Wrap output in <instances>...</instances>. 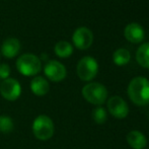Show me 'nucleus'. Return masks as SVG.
<instances>
[{"instance_id": "nucleus-5", "label": "nucleus", "mask_w": 149, "mask_h": 149, "mask_svg": "<svg viewBox=\"0 0 149 149\" xmlns=\"http://www.w3.org/2000/svg\"><path fill=\"white\" fill-rule=\"evenodd\" d=\"M77 75L83 81H90L96 76L98 71V64L97 61L94 58L86 56L83 57L82 59L77 64Z\"/></svg>"}, {"instance_id": "nucleus-4", "label": "nucleus", "mask_w": 149, "mask_h": 149, "mask_svg": "<svg viewBox=\"0 0 149 149\" xmlns=\"http://www.w3.org/2000/svg\"><path fill=\"white\" fill-rule=\"evenodd\" d=\"M16 68L26 76L37 75L42 69V61L38 56L31 53H26L19 56L16 61Z\"/></svg>"}, {"instance_id": "nucleus-7", "label": "nucleus", "mask_w": 149, "mask_h": 149, "mask_svg": "<svg viewBox=\"0 0 149 149\" xmlns=\"http://www.w3.org/2000/svg\"><path fill=\"white\" fill-rule=\"evenodd\" d=\"M44 72H45L46 76L54 82L62 81L67 75V70L65 66L59 61L56 60L48 61L47 64L44 67Z\"/></svg>"}, {"instance_id": "nucleus-11", "label": "nucleus", "mask_w": 149, "mask_h": 149, "mask_svg": "<svg viewBox=\"0 0 149 149\" xmlns=\"http://www.w3.org/2000/svg\"><path fill=\"white\" fill-rule=\"evenodd\" d=\"M20 42L16 38H8L2 43L1 53L6 58H13L19 53Z\"/></svg>"}, {"instance_id": "nucleus-8", "label": "nucleus", "mask_w": 149, "mask_h": 149, "mask_svg": "<svg viewBox=\"0 0 149 149\" xmlns=\"http://www.w3.org/2000/svg\"><path fill=\"white\" fill-rule=\"evenodd\" d=\"M108 111L114 118L125 119L129 114V108L125 100L118 95L112 96L108 100Z\"/></svg>"}, {"instance_id": "nucleus-10", "label": "nucleus", "mask_w": 149, "mask_h": 149, "mask_svg": "<svg viewBox=\"0 0 149 149\" xmlns=\"http://www.w3.org/2000/svg\"><path fill=\"white\" fill-rule=\"evenodd\" d=\"M124 36L131 43H140L144 39V30L137 22H131L125 28Z\"/></svg>"}, {"instance_id": "nucleus-16", "label": "nucleus", "mask_w": 149, "mask_h": 149, "mask_svg": "<svg viewBox=\"0 0 149 149\" xmlns=\"http://www.w3.org/2000/svg\"><path fill=\"white\" fill-rule=\"evenodd\" d=\"M130 59H131V54L127 49H124V48L116 50L114 55H113L114 63L116 65H118V66L126 65L127 63H129Z\"/></svg>"}, {"instance_id": "nucleus-2", "label": "nucleus", "mask_w": 149, "mask_h": 149, "mask_svg": "<svg viewBox=\"0 0 149 149\" xmlns=\"http://www.w3.org/2000/svg\"><path fill=\"white\" fill-rule=\"evenodd\" d=\"M82 95L86 102L95 106H102L108 98V90L106 86L98 82H90L82 88Z\"/></svg>"}, {"instance_id": "nucleus-9", "label": "nucleus", "mask_w": 149, "mask_h": 149, "mask_svg": "<svg viewBox=\"0 0 149 149\" xmlns=\"http://www.w3.org/2000/svg\"><path fill=\"white\" fill-rule=\"evenodd\" d=\"M74 46L80 50H86L91 46L93 42V33L88 28L81 26L75 30L72 36Z\"/></svg>"}, {"instance_id": "nucleus-17", "label": "nucleus", "mask_w": 149, "mask_h": 149, "mask_svg": "<svg viewBox=\"0 0 149 149\" xmlns=\"http://www.w3.org/2000/svg\"><path fill=\"white\" fill-rule=\"evenodd\" d=\"M13 129L14 124L10 117L6 116V115L0 116V133L9 134L13 131Z\"/></svg>"}, {"instance_id": "nucleus-6", "label": "nucleus", "mask_w": 149, "mask_h": 149, "mask_svg": "<svg viewBox=\"0 0 149 149\" xmlns=\"http://www.w3.org/2000/svg\"><path fill=\"white\" fill-rule=\"evenodd\" d=\"M0 93L6 100L14 102L20 96L22 86L14 78H7L0 84Z\"/></svg>"}, {"instance_id": "nucleus-1", "label": "nucleus", "mask_w": 149, "mask_h": 149, "mask_svg": "<svg viewBox=\"0 0 149 149\" xmlns=\"http://www.w3.org/2000/svg\"><path fill=\"white\" fill-rule=\"evenodd\" d=\"M128 95L132 102L140 107L149 104V80L145 77H135L128 85Z\"/></svg>"}, {"instance_id": "nucleus-3", "label": "nucleus", "mask_w": 149, "mask_h": 149, "mask_svg": "<svg viewBox=\"0 0 149 149\" xmlns=\"http://www.w3.org/2000/svg\"><path fill=\"white\" fill-rule=\"evenodd\" d=\"M55 127L50 117L47 115H40L33 123V133L35 137L42 141H47L54 135Z\"/></svg>"}, {"instance_id": "nucleus-19", "label": "nucleus", "mask_w": 149, "mask_h": 149, "mask_svg": "<svg viewBox=\"0 0 149 149\" xmlns=\"http://www.w3.org/2000/svg\"><path fill=\"white\" fill-rule=\"evenodd\" d=\"M10 74V67L5 63L0 64V79L5 80V79L9 78Z\"/></svg>"}, {"instance_id": "nucleus-13", "label": "nucleus", "mask_w": 149, "mask_h": 149, "mask_svg": "<svg viewBox=\"0 0 149 149\" xmlns=\"http://www.w3.org/2000/svg\"><path fill=\"white\" fill-rule=\"evenodd\" d=\"M31 89L33 94L38 96H43L49 92L50 85L47 79L42 76H36L31 81Z\"/></svg>"}, {"instance_id": "nucleus-18", "label": "nucleus", "mask_w": 149, "mask_h": 149, "mask_svg": "<svg viewBox=\"0 0 149 149\" xmlns=\"http://www.w3.org/2000/svg\"><path fill=\"white\" fill-rule=\"evenodd\" d=\"M107 118H108V115H107V111L104 110L102 107L98 106L97 108L93 109L92 111V119L98 125H102V124L106 123Z\"/></svg>"}, {"instance_id": "nucleus-12", "label": "nucleus", "mask_w": 149, "mask_h": 149, "mask_svg": "<svg viewBox=\"0 0 149 149\" xmlns=\"http://www.w3.org/2000/svg\"><path fill=\"white\" fill-rule=\"evenodd\" d=\"M127 142L133 149H144L147 145L145 135L138 130L130 131L127 134Z\"/></svg>"}, {"instance_id": "nucleus-14", "label": "nucleus", "mask_w": 149, "mask_h": 149, "mask_svg": "<svg viewBox=\"0 0 149 149\" xmlns=\"http://www.w3.org/2000/svg\"><path fill=\"white\" fill-rule=\"evenodd\" d=\"M136 60L140 66L149 68V43H144L137 50Z\"/></svg>"}, {"instance_id": "nucleus-15", "label": "nucleus", "mask_w": 149, "mask_h": 149, "mask_svg": "<svg viewBox=\"0 0 149 149\" xmlns=\"http://www.w3.org/2000/svg\"><path fill=\"white\" fill-rule=\"evenodd\" d=\"M55 54L60 58H68L73 53V47L70 43L66 41H60L55 45L54 48Z\"/></svg>"}]
</instances>
